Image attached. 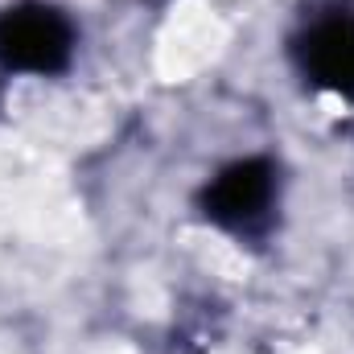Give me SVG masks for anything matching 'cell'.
Returning a JSON list of instances; mask_svg holds the SVG:
<instances>
[{
	"label": "cell",
	"mask_w": 354,
	"mask_h": 354,
	"mask_svg": "<svg viewBox=\"0 0 354 354\" xmlns=\"http://www.w3.org/2000/svg\"><path fill=\"white\" fill-rule=\"evenodd\" d=\"M276 206L280 169L268 157H243L223 165L198 194V214L235 239H264L276 223Z\"/></svg>",
	"instance_id": "1"
},
{
	"label": "cell",
	"mask_w": 354,
	"mask_h": 354,
	"mask_svg": "<svg viewBox=\"0 0 354 354\" xmlns=\"http://www.w3.org/2000/svg\"><path fill=\"white\" fill-rule=\"evenodd\" d=\"M292 58L317 91L354 103V12L338 8L309 21L292 41Z\"/></svg>",
	"instance_id": "3"
},
{
	"label": "cell",
	"mask_w": 354,
	"mask_h": 354,
	"mask_svg": "<svg viewBox=\"0 0 354 354\" xmlns=\"http://www.w3.org/2000/svg\"><path fill=\"white\" fill-rule=\"evenodd\" d=\"M75 21L62 8L46 0L0 8V71L50 79L75 62Z\"/></svg>",
	"instance_id": "2"
}]
</instances>
